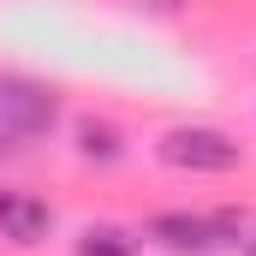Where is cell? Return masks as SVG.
Segmentation results:
<instances>
[{"instance_id": "cell-3", "label": "cell", "mask_w": 256, "mask_h": 256, "mask_svg": "<svg viewBox=\"0 0 256 256\" xmlns=\"http://www.w3.org/2000/svg\"><path fill=\"white\" fill-rule=\"evenodd\" d=\"M149 238H155L161 250H173V256H208V250H220L214 220H208V214H185V208L149 214Z\"/></svg>"}, {"instance_id": "cell-2", "label": "cell", "mask_w": 256, "mask_h": 256, "mask_svg": "<svg viewBox=\"0 0 256 256\" xmlns=\"http://www.w3.org/2000/svg\"><path fill=\"white\" fill-rule=\"evenodd\" d=\"M155 155H161V167H173V173H232V167L244 161V149H238L226 131H214V126H173V131H161Z\"/></svg>"}, {"instance_id": "cell-4", "label": "cell", "mask_w": 256, "mask_h": 256, "mask_svg": "<svg viewBox=\"0 0 256 256\" xmlns=\"http://www.w3.org/2000/svg\"><path fill=\"white\" fill-rule=\"evenodd\" d=\"M48 232H54V208H48L42 196H30V191H0V238H6V244L30 250V244H42Z\"/></svg>"}, {"instance_id": "cell-7", "label": "cell", "mask_w": 256, "mask_h": 256, "mask_svg": "<svg viewBox=\"0 0 256 256\" xmlns=\"http://www.w3.org/2000/svg\"><path fill=\"white\" fill-rule=\"evenodd\" d=\"M78 155L84 161H120V131L108 120H78Z\"/></svg>"}, {"instance_id": "cell-5", "label": "cell", "mask_w": 256, "mask_h": 256, "mask_svg": "<svg viewBox=\"0 0 256 256\" xmlns=\"http://www.w3.org/2000/svg\"><path fill=\"white\" fill-rule=\"evenodd\" d=\"M214 238L238 256H256V208H214Z\"/></svg>"}, {"instance_id": "cell-6", "label": "cell", "mask_w": 256, "mask_h": 256, "mask_svg": "<svg viewBox=\"0 0 256 256\" xmlns=\"http://www.w3.org/2000/svg\"><path fill=\"white\" fill-rule=\"evenodd\" d=\"M78 256H137V238L126 226H84L78 232Z\"/></svg>"}, {"instance_id": "cell-1", "label": "cell", "mask_w": 256, "mask_h": 256, "mask_svg": "<svg viewBox=\"0 0 256 256\" xmlns=\"http://www.w3.org/2000/svg\"><path fill=\"white\" fill-rule=\"evenodd\" d=\"M60 120V102L36 78H0V149H30Z\"/></svg>"}]
</instances>
